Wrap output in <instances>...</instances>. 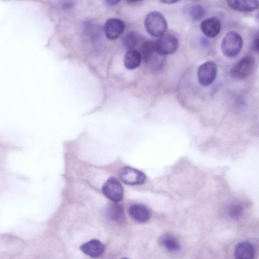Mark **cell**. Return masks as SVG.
I'll return each mask as SVG.
<instances>
[{
	"mask_svg": "<svg viewBox=\"0 0 259 259\" xmlns=\"http://www.w3.org/2000/svg\"><path fill=\"white\" fill-rule=\"evenodd\" d=\"M144 25L147 31L152 36L163 35L167 28V23L163 15L157 11L149 13L146 17Z\"/></svg>",
	"mask_w": 259,
	"mask_h": 259,
	"instance_id": "cell-1",
	"label": "cell"
},
{
	"mask_svg": "<svg viewBox=\"0 0 259 259\" xmlns=\"http://www.w3.org/2000/svg\"><path fill=\"white\" fill-rule=\"evenodd\" d=\"M242 45L241 35L236 31H231L227 33L222 39L221 49L226 57L233 58L239 53Z\"/></svg>",
	"mask_w": 259,
	"mask_h": 259,
	"instance_id": "cell-2",
	"label": "cell"
},
{
	"mask_svg": "<svg viewBox=\"0 0 259 259\" xmlns=\"http://www.w3.org/2000/svg\"><path fill=\"white\" fill-rule=\"evenodd\" d=\"M142 57L146 64L156 69L161 67L163 56L156 51L155 41H147L144 42L142 47Z\"/></svg>",
	"mask_w": 259,
	"mask_h": 259,
	"instance_id": "cell-3",
	"label": "cell"
},
{
	"mask_svg": "<svg viewBox=\"0 0 259 259\" xmlns=\"http://www.w3.org/2000/svg\"><path fill=\"white\" fill-rule=\"evenodd\" d=\"M255 65L254 58L247 55L241 59L230 70L231 77L236 79H243L248 76L253 70Z\"/></svg>",
	"mask_w": 259,
	"mask_h": 259,
	"instance_id": "cell-4",
	"label": "cell"
},
{
	"mask_svg": "<svg viewBox=\"0 0 259 259\" xmlns=\"http://www.w3.org/2000/svg\"><path fill=\"white\" fill-rule=\"evenodd\" d=\"M157 53L161 56L170 55L175 53L179 47L178 38L171 34H164L155 41Z\"/></svg>",
	"mask_w": 259,
	"mask_h": 259,
	"instance_id": "cell-5",
	"label": "cell"
},
{
	"mask_svg": "<svg viewBox=\"0 0 259 259\" xmlns=\"http://www.w3.org/2000/svg\"><path fill=\"white\" fill-rule=\"evenodd\" d=\"M217 71V65L213 61H208L202 64L197 71L199 83L203 87L211 84L216 78Z\"/></svg>",
	"mask_w": 259,
	"mask_h": 259,
	"instance_id": "cell-6",
	"label": "cell"
},
{
	"mask_svg": "<svg viewBox=\"0 0 259 259\" xmlns=\"http://www.w3.org/2000/svg\"><path fill=\"white\" fill-rule=\"evenodd\" d=\"M104 195L110 200L117 202L123 197V188L121 183L116 178H109L102 187Z\"/></svg>",
	"mask_w": 259,
	"mask_h": 259,
	"instance_id": "cell-7",
	"label": "cell"
},
{
	"mask_svg": "<svg viewBox=\"0 0 259 259\" xmlns=\"http://www.w3.org/2000/svg\"><path fill=\"white\" fill-rule=\"evenodd\" d=\"M119 177L123 182L131 185H141L146 180V176L143 172L129 166L119 170Z\"/></svg>",
	"mask_w": 259,
	"mask_h": 259,
	"instance_id": "cell-8",
	"label": "cell"
},
{
	"mask_svg": "<svg viewBox=\"0 0 259 259\" xmlns=\"http://www.w3.org/2000/svg\"><path fill=\"white\" fill-rule=\"evenodd\" d=\"M124 27V23L122 20L116 18L109 19L104 27L106 36L109 39H115L122 34Z\"/></svg>",
	"mask_w": 259,
	"mask_h": 259,
	"instance_id": "cell-9",
	"label": "cell"
},
{
	"mask_svg": "<svg viewBox=\"0 0 259 259\" xmlns=\"http://www.w3.org/2000/svg\"><path fill=\"white\" fill-rule=\"evenodd\" d=\"M200 26L201 31L206 36L213 38L220 33L221 24L218 18L212 17L202 21Z\"/></svg>",
	"mask_w": 259,
	"mask_h": 259,
	"instance_id": "cell-10",
	"label": "cell"
},
{
	"mask_svg": "<svg viewBox=\"0 0 259 259\" xmlns=\"http://www.w3.org/2000/svg\"><path fill=\"white\" fill-rule=\"evenodd\" d=\"M80 249L88 255L97 258L101 256L105 250V245L96 239L89 241L80 246Z\"/></svg>",
	"mask_w": 259,
	"mask_h": 259,
	"instance_id": "cell-11",
	"label": "cell"
},
{
	"mask_svg": "<svg viewBox=\"0 0 259 259\" xmlns=\"http://www.w3.org/2000/svg\"><path fill=\"white\" fill-rule=\"evenodd\" d=\"M128 212L131 217L139 223H145L151 217V213L148 208L141 204H134L131 205Z\"/></svg>",
	"mask_w": 259,
	"mask_h": 259,
	"instance_id": "cell-12",
	"label": "cell"
},
{
	"mask_svg": "<svg viewBox=\"0 0 259 259\" xmlns=\"http://www.w3.org/2000/svg\"><path fill=\"white\" fill-rule=\"evenodd\" d=\"M227 3L230 8L241 12L254 11L258 6V2L256 0H229Z\"/></svg>",
	"mask_w": 259,
	"mask_h": 259,
	"instance_id": "cell-13",
	"label": "cell"
},
{
	"mask_svg": "<svg viewBox=\"0 0 259 259\" xmlns=\"http://www.w3.org/2000/svg\"><path fill=\"white\" fill-rule=\"evenodd\" d=\"M254 249L251 244L248 242H241L237 244L234 249L235 259H253Z\"/></svg>",
	"mask_w": 259,
	"mask_h": 259,
	"instance_id": "cell-14",
	"label": "cell"
},
{
	"mask_svg": "<svg viewBox=\"0 0 259 259\" xmlns=\"http://www.w3.org/2000/svg\"><path fill=\"white\" fill-rule=\"evenodd\" d=\"M106 213L109 219L115 222H121L124 219L123 208L117 203L110 204L106 208Z\"/></svg>",
	"mask_w": 259,
	"mask_h": 259,
	"instance_id": "cell-15",
	"label": "cell"
},
{
	"mask_svg": "<svg viewBox=\"0 0 259 259\" xmlns=\"http://www.w3.org/2000/svg\"><path fill=\"white\" fill-rule=\"evenodd\" d=\"M142 60V55L139 51L135 49L131 50L125 55L124 66L128 69H136L140 65Z\"/></svg>",
	"mask_w": 259,
	"mask_h": 259,
	"instance_id": "cell-16",
	"label": "cell"
},
{
	"mask_svg": "<svg viewBox=\"0 0 259 259\" xmlns=\"http://www.w3.org/2000/svg\"><path fill=\"white\" fill-rule=\"evenodd\" d=\"M159 242L162 246L170 251H177L181 246L177 239L174 236L165 234L159 239Z\"/></svg>",
	"mask_w": 259,
	"mask_h": 259,
	"instance_id": "cell-17",
	"label": "cell"
},
{
	"mask_svg": "<svg viewBox=\"0 0 259 259\" xmlns=\"http://www.w3.org/2000/svg\"><path fill=\"white\" fill-rule=\"evenodd\" d=\"M186 13L192 20L197 21L204 17L205 14V10L200 4H192L187 7Z\"/></svg>",
	"mask_w": 259,
	"mask_h": 259,
	"instance_id": "cell-18",
	"label": "cell"
},
{
	"mask_svg": "<svg viewBox=\"0 0 259 259\" xmlns=\"http://www.w3.org/2000/svg\"><path fill=\"white\" fill-rule=\"evenodd\" d=\"M140 37L139 34L135 31H129L122 38L123 46L128 50H133L139 44Z\"/></svg>",
	"mask_w": 259,
	"mask_h": 259,
	"instance_id": "cell-19",
	"label": "cell"
},
{
	"mask_svg": "<svg viewBox=\"0 0 259 259\" xmlns=\"http://www.w3.org/2000/svg\"><path fill=\"white\" fill-rule=\"evenodd\" d=\"M229 215L233 219H239L243 213V207L240 204L234 203L228 209Z\"/></svg>",
	"mask_w": 259,
	"mask_h": 259,
	"instance_id": "cell-20",
	"label": "cell"
},
{
	"mask_svg": "<svg viewBox=\"0 0 259 259\" xmlns=\"http://www.w3.org/2000/svg\"><path fill=\"white\" fill-rule=\"evenodd\" d=\"M258 33L255 36L252 45V49L253 51L255 52H258V48H259V43H258Z\"/></svg>",
	"mask_w": 259,
	"mask_h": 259,
	"instance_id": "cell-21",
	"label": "cell"
},
{
	"mask_svg": "<svg viewBox=\"0 0 259 259\" xmlns=\"http://www.w3.org/2000/svg\"><path fill=\"white\" fill-rule=\"evenodd\" d=\"M106 4L109 6H113L117 4L119 1H106Z\"/></svg>",
	"mask_w": 259,
	"mask_h": 259,
	"instance_id": "cell-22",
	"label": "cell"
},
{
	"mask_svg": "<svg viewBox=\"0 0 259 259\" xmlns=\"http://www.w3.org/2000/svg\"><path fill=\"white\" fill-rule=\"evenodd\" d=\"M161 2L165 4H170L176 3L177 2H178L179 1H173V0H164Z\"/></svg>",
	"mask_w": 259,
	"mask_h": 259,
	"instance_id": "cell-23",
	"label": "cell"
},
{
	"mask_svg": "<svg viewBox=\"0 0 259 259\" xmlns=\"http://www.w3.org/2000/svg\"><path fill=\"white\" fill-rule=\"evenodd\" d=\"M122 259H128V258H123Z\"/></svg>",
	"mask_w": 259,
	"mask_h": 259,
	"instance_id": "cell-24",
	"label": "cell"
}]
</instances>
